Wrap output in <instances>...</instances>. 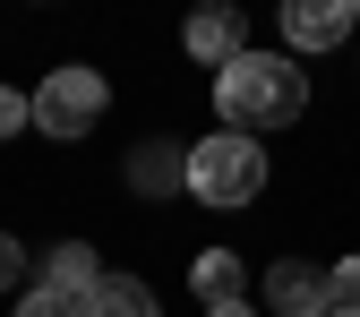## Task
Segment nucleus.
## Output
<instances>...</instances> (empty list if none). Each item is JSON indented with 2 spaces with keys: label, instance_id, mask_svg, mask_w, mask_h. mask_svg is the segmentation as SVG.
<instances>
[{
  "label": "nucleus",
  "instance_id": "nucleus-1",
  "mask_svg": "<svg viewBox=\"0 0 360 317\" xmlns=\"http://www.w3.org/2000/svg\"><path fill=\"white\" fill-rule=\"evenodd\" d=\"M214 112H223V129H240V138L292 129L309 112V69L292 52H240L232 69H214Z\"/></svg>",
  "mask_w": 360,
  "mask_h": 317
},
{
  "label": "nucleus",
  "instance_id": "nucleus-2",
  "mask_svg": "<svg viewBox=\"0 0 360 317\" xmlns=\"http://www.w3.org/2000/svg\"><path fill=\"white\" fill-rule=\"evenodd\" d=\"M257 189H266V146H257V138L223 129V138H198V146H189V198H198V206L240 214V206H257Z\"/></svg>",
  "mask_w": 360,
  "mask_h": 317
},
{
  "label": "nucleus",
  "instance_id": "nucleus-3",
  "mask_svg": "<svg viewBox=\"0 0 360 317\" xmlns=\"http://www.w3.org/2000/svg\"><path fill=\"white\" fill-rule=\"evenodd\" d=\"M26 103H34V129H43V138H60V146H77L86 129L103 120V103H112V86H103L95 69H77V60H69V69H43V86H34Z\"/></svg>",
  "mask_w": 360,
  "mask_h": 317
},
{
  "label": "nucleus",
  "instance_id": "nucleus-4",
  "mask_svg": "<svg viewBox=\"0 0 360 317\" xmlns=\"http://www.w3.org/2000/svg\"><path fill=\"white\" fill-rule=\"evenodd\" d=\"M266 309H275V317H335L326 309V275L309 257H275V266H266Z\"/></svg>",
  "mask_w": 360,
  "mask_h": 317
},
{
  "label": "nucleus",
  "instance_id": "nucleus-5",
  "mask_svg": "<svg viewBox=\"0 0 360 317\" xmlns=\"http://www.w3.org/2000/svg\"><path fill=\"white\" fill-rule=\"evenodd\" d=\"M352 26H360V9H343V0H292L283 9V43L292 52H335Z\"/></svg>",
  "mask_w": 360,
  "mask_h": 317
},
{
  "label": "nucleus",
  "instance_id": "nucleus-6",
  "mask_svg": "<svg viewBox=\"0 0 360 317\" xmlns=\"http://www.w3.org/2000/svg\"><path fill=\"white\" fill-rule=\"evenodd\" d=\"M43 283H52V292H69V300H95V283H103V257L86 249V240H60L52 257H43Z\"/></svg>",
  "mask_w": 360,
  "mask_h": 317
},
{
  "label": "nucleus",
  "instance_id": "nucleus-7",
  "mask_svg": "<svg viewBox=\"0 0 360 317\" xmlns=\"http://www.w3.org/2000/svg\"><path fill=\"white\" fill-rule=\"evenodd\" d=\"M189 52H198L206 69H232V60L249 52V43H240V18H232V9H198V18H189Z\"/></svg>",
  "mask_w": 360,
  "mask_h": 317
},
{
  "label": "nucleus",
  "instance_id": "nucleus-8",
  "mask_svg": "<svg viewBox=\"0 0 360 317\" xmlns=\"http://www.w3.org/2000/svg\"><path fill=\"white\" fill-rule=\"evenodd\" d=\"M180 180H189V155H180L172 138H155V146H138V155H129V189L163 198V189H180Z\"/></svg>",
  "mask_w": 360,
  "mask_h": 317
},
{
  "label": "nucleus",
  "instance_id": "nucleus-9",
  "mask_svg": "<svg viewBox=\"0 0 360 317\" xmlns=\"http://www.w3.org/2000/svg\"><path fill=\"white\" fill-rule=\"evenodd\" d=\"M86 317H163V309H155V292L138 275H103L95 300H86Z\"/></svg>",
  "mask_w": 360,
  "mask_h": 317
},
{
  "label": "nucleus",
  "instance_id": "nucleus-10",
  "mask_svg": "<svg viewBox=\"0 0 360 317\" xmlns=\"http://www.w3.org/2000/svg\"><path fill=\"white\" fill-rule=\"evenodd\" d=\"M240 275H249V266H240L232 249H206L189 283H198V300H206V309H223V300H240Z\"/></svg>",
  "mask_w": 360,
  "mask_h": 317
},
{
  "label": "nucleus",
  "instance_id": "nucleus-11",
  "mask_svg": "<svg viewBox=\"0 0 360 317\" xmlns=\"http://www.w3.org/2000/svg\"><path fill=\"white\" fill-rule=\"evenodd\" d=\"M326 309H335V317H352V309H360V257L326 266Z\"/></svg>",
  "mask_w": 360,
  "mask_h": 317
},
{
  "label": "nucleus",
  "instance_id": "nucleus-12",
  "mask_svg": "<svg viewBox=\"0 0 360 317\" xmlns=\"http://www.w3.org/2000/svg\"><path fill=\"white\" fill-rule=\"evenodd\" d=\"M18 317H86V300H69V292H52V283L34 275V292L18 300Z\"/></svg>",
  "mask_w": 360,
  "mask_h": 317
},
{
  "label": "nucleus",
  "instance_id": "nucleus-13",
  "mask_svg": "<svg viewBox=\"0 0 360 317\" xmlns=\"http://www.w3.org/2000/svg\"><path fill=\"white\" fill-rule=\"evenodd\" d=\"M26 120H34V103L18 95V86H0V138H18V129H26Z\"/></svg>",
  "mask_w": 360,
  "mask_h": 317
},
{
  "label": "nucleus",
  "instance_id": "nucleus-14",
  "mask_svg": "<svg viewBox=\"0 0 360 317\" xmlns=\"http://www.w3.org/2000/svg\"><path fill=\"white\" fill-rule=\"evenodd\" d=\"M18 275H26V240H9V232H0V292H9Z\"/></svg>",
  "mask_w": 360,
  "mask_h": 317
},
{
  "label": "nucleus",
  "instance_id": "nucleus-15",
  "mask_svg": "<svg viewBox=\"0 0 360 317\" xmlns=\"http://www.w3.org/2000/svg\"><path fill=\"white\" fill-rule=\"evenodd\" d=\"M206 317H249V300H223V309H206Z\"/></svg>",
  "mask_w": 360,
  "mask_h": 317
},
{
  "label": "nucleus",
  "instance_id": "nucleus-16",
  "mask_svg": "<svg viewBox=\"0 0 360 317\" xmlns=\"http://www.w3.org/2000/svg\"><path fill=\"white\" fill-rule=\"evenodd\" d=\"M352 317H360V309H352Z\"/></svg>",
  "mask_w": 360,
  "mask_h": 317
}]
</instances>
